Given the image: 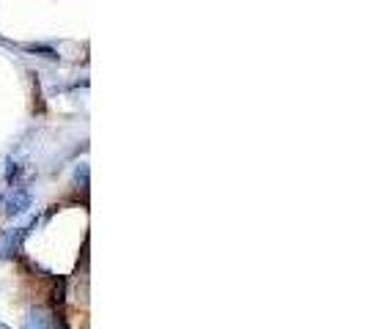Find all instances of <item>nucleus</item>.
Listing matches in <instances>:
<instances>
[{
	"mask_svg": "<svg viewBox=\"0 0 365 329\" xmlns=\"http://www.w3.org/2000/svg\"><path fill=\"white\" fill-rule=\"evenodd\" d=\"M50 327H53V329H69V327H66V321H63V315H58V313H53Z\"/></svg>",
	"mask_w": 365,
	"mask_h": 329,
	"instance_id": "f03ea898",
	"label": "nucleus"
},
{
	"mask_svg": "<svg viewBox=\"0 0 365 329\" xmlns=\"http://www.w3.org/2000/svg\"><path fill=\"white\" fill-rule=\"evenodd\" d=\"M28 206H31V192H28V189H14V195H11L9 203H6V214L14 217V214H19V212H25Z\"/></svg>",
	"mask_w": 365,
	"mask_h": 329,
	"instance_id": "f257e3e1",
	"label": "nucleus"
}]
</instances>
